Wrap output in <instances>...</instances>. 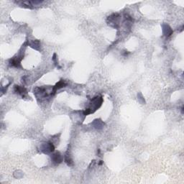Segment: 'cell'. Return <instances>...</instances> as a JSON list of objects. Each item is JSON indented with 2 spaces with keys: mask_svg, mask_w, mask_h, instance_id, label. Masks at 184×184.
<instances>
[{
  "mask_svg": "<svg viewBox=\"0 0 184 184\" xmlns=\"http://www.w3.org/2000/svg\"><path fill=\"white\" fill-rule=\"evenodd\" d=\"M67 86V83L64 80H60L59 82H58L57 84H56L55 86H54V88H55V89L57 91V90H59L60 89H62V88H64L65 86Z\"/></svg>",
  "mask_w": 184,
  "mask_h": 184,
  "instance_id": "14",
  "label": "cell"
},
{
  "mask_svg": "<svg viewBox=\"0 0 184 184\" xmlns=\"http://www.w3.org/2000/svg\"><path fill=\"white\" fill-rule=\"evenodd\" d=\"M16 3L17 5H20V7H24V8H27V9H33L34 7L33 5H32L31 1H21V2H16Z\"/></svg>",
  "mask_w": 184,
  "mask_h": 184,
  "instance_id": "13",
  "label": "cell"
},
{
  "mask_svg": "<svg viewBox=\"0 0 184 184\" xmlns=\"http://www.w3.org/2000/svg\"><path fill=\"white\" fill-rule=\"evenodd\" d=\"M162 30H163V35L167 37L171 36V35H173V29L170 27V25H168V24H163Z\"/></svg>",
  "mask_w": 184,
  "mask_h": 184,
  "instance_id": "10",
  "label": "cell"
},
{
  "mask_svg": "<svg viewBox=\"0 0 184 184\" xmlns=\"http://www.w3.org/2000/svg\"><path fill=\"white\" fill-rule=\"evenodd\" d=\"M97 155H100V150L98 149V151H97Z\"/></svg>",
  "mask_w": 184,
  "mask_h": 184,
  "instance_id": "19",
  "label": "cell"
},
{
  "mask_svg": "<svg viewBox=\"0 0 184 184\" xmlns=\"http://www.w3.org/2000/svg\"><path fill=\"white\" fill-rule=\"evenodd\" d=\"M24 57V50L23 51H20L18 53V55H17L14 57H13L12 59L9 60V63L11 66L17 68H22L21 65V61L23 59Z\"/></svg>",
  "mask_w": 184,
  "mask_h": 184,
  "instance_id": "4",
  "label": "cell"
},
{
  "mask_svg": "<svg viewBox=\"0 0 184 184\" xmlns=\"http://www.w3.org/2000/svg\"><path fill=\"white\" fill-rule=\"evenodd\" d=\"M129 53V52L128 51H126V50H125V51L122 52V55L123 56H127Z\"/></svg>",
  "mask_w": 184,
  "mask_h": 184,
  "instance_id": "18",
  "label": "cell"
},
{
  "mask_svg": "<svg viewBox=\"0 0 184 184\" xmlns=\"http://www.w3.org/2000/svg\"><path fill=\"white\" fill-rule=\"evenodd\" d=\"M63 158H64L65 163H66L67 166H74V160H73L72 157L71 156V154L69 153V150L65 152L64 154V156H63Z\"/></svg>",
  "mask_w": 184,
  "mask_h": 184,
  "instance_id": "12",
  "label": "cell"
},
{
  "mask_svg": "<svg viewBox=\"0 0 184 184\" xmlns=\"http://www.w3.org/2000/svg\"><path fill=\"white\" fill-rule=\"evenodd\" d=\"M14 91L15 92V94L20 95L22 98H25L27 96V91L26 89V88L24 87V86L15 85L14 86Z\"/></svg>",
  "mask_w": 184,
  "mask_h": 184,
  "instance_id": "8",
  "label": "cell"
},
{
  "mask_svg": "<svg viewBox=\"0 0 184 184\" xmlns=\"http://www.w3.org/2000/svg\"><path fill=\"white\" fill-rule=\"evenodd\" d=\"M138 100L141 104H146V101H145V100H144L143 96H142V94L141 93H140V92H139V93L138 94Z\"/></svg>",
  "mask_w": 184,
  "mask_h": 184,
  "instance_id": "15",
  "label": "cell"
},
{
  "mask_svg": "<svg viewBox=\"0 0 184 184\" xmlns=\"http://www.w3.org/2000/svg\"><path fill=\"white\" fill-rule=\"evenodd\" d=\"M50 158H51V161L53 164L55 165H59L63 161V155L60 152H56V153H52L50 155Z\"/></svg>",
  "mask_w": 184,
  "mask_h": 184,
  "instance_id": "7",
  "label": "cell"
},
{
  "mask_svg": "<svg viewBox=\"0 0 184 184\" xmlns=\"http://www.w3.org/2000/svg\"><path fill=\"white\" fill-rule=\"evenodd\" d=\"M26 44L27 46L31 47L33 49L40 51L41 48V43L38 40H27Z\"/></svg>",
  "mask_w": 184,
  "mask_h": 184,
  "instance_id": "9",
  "label": "cell"
},
{
  "mask_svg": "<svg viewBox=\"0 0 184 184\" xmlns=\"http://www.w3.org/2000/svg\"><path fill=\"white\" fill-rule=\"evenodd\" d=\"M181 113L183 114V106H182V108H181Z\"/></svg>",
  "mask_w": 184,
  "mask_h": 184,
  "instance_id": "20",
  "label": "cell"
},
{
  "mask_svg": "<svg viewBox=\"0 0 184 184\" xmlns=\"http://www.w3.org/2000/svg\"><path fill=\"white\" fill-rule=\"evenodd\" d=\"M71 115V118L73 120V122H74L75 123L77 124H81L86 117L85 113H84V110L75 111V112H72V114Z\"/></svg>",
  "mask_w": 184,
  "mask_h": 184,
  "instance_id": "6",
  "label": "cell"
},
{
  "mask_svg": "<svg viewBox=\"0 0 184 184\" xmlns=\"http://www.w3.org/2000/svg\"><path fill=\"white\" fill-rule=\"evenodd\" d=\"M52 61H53L54 64L56 65V66L57 68H61V66H59V61H58L57 54H56V53L53 54V56H52Z\"/></svg>",
  "mask_w": 184,
  "mask_h": 184,
  "instance_id": "16",
  "label": "cell"
},
{
  "mask_svg": "<svg viewBox=\"0 0 184 184\" xmlns=\"http://www.w3.org/2000/svg\"><path fill=\"white\" fill-rule=\"evenodd\" d=\"M120 21H121V16L119 13H113L106 19L107 25L114 29H119Z\"/></svg>",
  "mask_w": 184,
  "mask_h": 184,
  "instance_id": "3",
  "label": "cell"
},
{
  "mask_svg": "<svg viewBox=\"0 0 184 184\" xmlns=\"http://www.w3.org/2000/svg\"><path fill=\"white\" fill-rule=\"evenodd\" d=\"M40 151L44 154H50L55 151V145L51 141L44 142L40 144Z\"/></svg>",
  "mask_w": 184,
  "mask_h": 184,
  "instance_id": "5",
  "label": "cell"
},
{
  "mask_svg": "<svg viewBox=\"0 0 184 184\" xmlns=\"http://www.w3.org/2000/svg\"><path fill=\"white\" fill-rule=\"evenodd\" d=\"M43 2V1H37V0H35V1H31V3H32V5H33V7L40 6V5Z\"/></svg>",
  "mask_w": 184,
  "mask_h": 184,
  "instance_id": "17",
  "label": "cell"
},
{
  "mask_svg": "<svg viewBox=\"0 0 184 184\" xmlns=\"http://www.w3.org/2000/svg\"><path fill=\"white\" fill-rule=\"evenodd\" d=\"M56 90L53 86H43L40 87H36L34 89V94L37 100L52 98L56 94Z\"/></svg>",
  "mask_w": 184,
  "mask_h": 184,
  "instance_id": "1",
  "label": "cell"
},
{
  "mask_svg": "<svg viewBox=\"0 0 184 184\" xmlns=\"http://www.w3.org/2000/svg\"><path fill=\"white\" fill-rule=\"evenodd\" d=\"M91 125L96 129H101L102 128H104L105 123L101 119H96L92 122Z\"/></svg>",
  "mask_w": 184,
  "mask_h": 184,
  "instance_id": "11",
  "label": "cell"
},
{
  "mask_svg": "<svg viewBox=\"0 0 184 184\" xmlns=\"http://www.w3.org/2000/svg\"><path fill=\"white\" fill-rule=\"evenodd\" d=\"M103 101H104V99H103L101 96H96L90 100L89 105L86 108V109L84 110V113L86 116L90 114L94 113L96 111L100 108Z\"/></svg>",
  "mask_w": 184,
  "mask_h": 184,
  "instance_id": "2",
  "label": "cell"
}]
</instances>
